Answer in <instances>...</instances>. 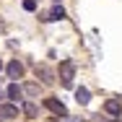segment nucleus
I'll use <instances>...</instances> for the list:
<instances>
[{"label": "nucleus", "mask_w": 122, "mask_h": 122, "mask_svg": "<svg viewBox=\"0 0 122 122\" xmlns=\"http://www.w3.org/2000/svg\"><path fill=\"white\" fill-rule=\"evenodd\" d=\"M101 122H122V117H112V120H101Z\"/></svg>", "instance_id": "13"}, {"label": "nucleus", "mask_w": 122, "mask_h": 122, "mask_svg": "<svg viewBox=\"0 0 122 122\" xmlns=\"http://www.w3.org/2000/svg\"><path fill=\"white\" fill-rule=\"evenodd\" d=\"M24 94H29V96H39V83H26V86H24Z\"/></svg>", "instance_id": "11"}, {"label": "nucleus", "mask_w": 122, "mask_h": 122, "mask_svg": "<svg viewBox=\"0 0 122 122\" xmlns=\"http://www.w3.org/2000/svg\"><path fill=\"white\" fill-rule=\"evenodd\" d=\"M75 101H78L81 107H86V104L91 101V94H88V88H83V86H81V88H75Z\"/></svg>", "instance_id": "9"}, {"label": "nucleus", "mask_w": 122, "mask_h": 122, "mask_svg": "<svg viewBox=\"0 0 122 122\" xmlns=\"http://www.w3.org/2000/svg\"><path fill=\"white\" fill-rule=\"evenodd\" d=\"M21 109H24V114L29 117V120H34V117H36V104H34V101H24V104H21Z\"/></svg>", "instance_id": "10"}, {"label": "nucleus", "mask_w": 122, "mask_h": 122, "mask_svg": "<svg viewBox=\"0 0 122 122\" xmlns=\"http://www.w3.org/2000/svg\"><path fill=\"white\" fill-rule=\"evenodd\" d=\"M5 70H8V78H13V81H18V78L24 75V62H18V60H10Z\"/></svg>", "instance_id": "4"}, {"label": "nucleus", "mask_w": 122, "mask_h": 122, "mask_svg": "<svg viewBox=\"0 0 122 122\" xmlns=\"http://www.w3.org/2000/svg\"><path fill=\"white\" fill-rule=\"evenodd\" d=\"M62 18H65V8H62V5H55L47 16H44V21H62Z\"/></svg>", "instance_id": "8"}, {"label": "nucleus", "mask_w": 122, "mask_h": 122, "mask_svg": "<svg viewBox=\"0 0 122 122\" xmlns=\"http://www.w3.org/2000/svg\"><path fill=\"white\" fill-rule=\"evenodd\" d=\"M36 78H42V83H44V86L55 83V73L49 70L47 65H36Z\"/></svg>", "instance_id": "6"}, {"label": "nucleus", "mask_w": 122, "mask_h": 122, "mask_svg": "<svg viewBox=\"0 0 122 122\" xmlns=\"http://www.w3.org/2000/svg\"><path fill=\"white\" fill-rule=\"evenodd\" d=\"M16 117H18L16 104H0V120H16Z\"/></svg>", "instance_id": "5"}, {"label": "nucleus", "mask_w": 122, "mask_h": 122, "mask_svg": "<svg viewBox=\"0 0 122 122\" xmlns=\"http://www.w3.org/2000/svg\"><path fill=\"white\" fill-rule=\"evenodd\" d=\"M5 96L10 99V101H21V96H24V86H18L16 81L8 86V91H5Z\"/></svg>", "instance_id": "7"}, {"label": "nucleus", "mask_w": 122, "mask_h": 122, "mask_svg": "<svg viewBox=\"0 0 122 122\" xmlns=\"http://www.w3.org/2000/svg\"><path fill=\"white\" fill-rule=\"evenodd\" d=\"M24 8L26 10H36V0H24Z\"/></svg>", "instance_id": "12"}, {"label": "nucleus", "mask_w": 122, "mask_h": 122, "mask_svg": "<svg viewBox=\"0 0 122 122\" xmlns=\"http://www.w3.org/2000/svg\"><path fill=\"white\" fill-rule=\"evenodd\" d=\"M104 112H107L109 117H122V101H120V99H107Z\"/></svg>", "instance_id": "3"}, {"label": "nucleus", "mask_w": 122, "mask_h": 122, "mask_svg": "<svg viewBox=\"0 0 122 122\" xmlns=\"http://www.w3.org/2000/svg\"><path fill=\"white\" fill-rule=\"evenodd\" d=\"M44 107H47L49 112H55L57 117H68V109H65V104H62V101H57V99H44Z\"/></svg>", "instance_id": "2"}, {"label": "nucleus", "mask_w": 122, "mask_h": 122, "mask_svg": "<svg viewBox=\"0 0 122 122\" xmlns=\"http://www.w3.org/2000/svg\"><path fill=\"white\" fill-rule=\"evenodd\" d=\"M73 78H75V62L73 60H62L60 62V83L65 88H73Z\"/></svg>", "instance_id": "1"}, {"label": "nucleus", "mask_w": 122, "mask_h": 122, "mask_svg": "<svg viewBox=\"0 0 122 122\" xmlns=\"http://www.w3.org/2000/svg\"><path fill=\"white\" fill-rule=\"evenodd\" d=\"M0 70H3V60H0Z\"/></svg>", "instance_id": "14"}]
</instances>
